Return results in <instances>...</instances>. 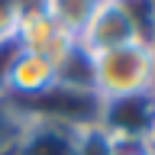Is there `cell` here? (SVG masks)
Instances as JSON below:
<instances>
[{
	"instance_id": "cell-5",
	"label": "cell",
	"mask_w": 155,
	"mask_h": 155,
	"mask_svg": "<svg viewBox=\"0 0 155 155\" xmlns=\"http://www.w3.org/2000/svg\"><path fill=\"white\" fill-rule=\"evenodd\" d=\"M19 110V107H16ZM23 116L16 133V142L10 155H74V123H61V120H48V116Z\"/></svg>"
},
{
	"instance_id": "cell-2",
	"label": "cell",
	"mask_w": 155,
	"mask_h": 155,
	"mask_svg": "<svg viewBox=\"0 0 155 155\" xmlns=\"http://www.w3.org/2000/svg\"><path fill=\"white\" fill-rule=\"evenodd\" d=\"M97 123L120 142V149L145 145V139L155 133V97L139 94L97 104Z\"/></svg>"
},
{
	"instance_id": "cell-14",
	"label": "cell",
	"mask_w": 155,
	"mask_h": 155,
	"mask_svg": "<svg viewBox=\"0 0 155 155\" xmlns=\"http://www.w3.org/2000/svg\"><path fill=\"white\" fill-rule=\"evenodd\" d=\"M152 97H155V94H152Z\"/></svg>"
},
{
	"instance_id": "cell-12",
	"label": "cell",
	"mask_w": 155,
	"mask_h": 155,
	"mask_svg": "<svg viewBox=\"0 0 155 155\" xmlns=\"http://www.w3.org/2000/svg\"><path fill=\"white\" fill-rule=\"evenodd\" d=\"M142 149H145V152H149V155H155V133L149 136V139H145V145H142Z\"/></svg>"
},
{
	"instance_id": "cell-11",
	"label": "cell",
	"mask_w": 155,
	"mask_h": 155,
	"mask_svg": "<svg viewBox=\"0 0 155 155\" xmlns=\"http://www.w3.org/2000/svg\"><path fill=\"white\" fill-rule=\"evenodd\" d=\"M120 155H149V152H145L142 145H136V149H120Z\"/></svg>"
},
{
	"instance_id": "cell-4",
	"label": "cell",
	"mask_w": 155,
	"mask_h": 155,
	"mask_svg": "<svg viewBox=\"0 0 155 155\" xmlns=\"http://www.w3.org/2000/svg\"><path fill=\"white\" fill-rule=\"evenodd\" d=\"M13 42H16V48H23V52L45 55V58H52L58 65V61L71 52V45H74L78 39L65 36V32L48 19V13L42 10L39 0H26V7L19 13V23H16V29H13Z\"/></svg>"
},
{
	"instance_id": "cell-3",
	"label": "cell",
	"mask_w": 155,
	"mask_h": 155,
	"mask_svg": "<svg viewBox=\"0 0 155 155\" xmlns=\"http://www.w3.org/2000/svg\"><path fill=\"white\" fill-rule=\"evenodd\" d=\"M129 42H145V39L139 32L133 7L120 3V0H100V7L94 10V16L87 19V26L78 36V45L91 55L129 45Z\"/></svg>"
},
{
	"instance_id": "cell-8",
	"label": "cell",
	"mask_w": 155,
	"mask_h": 155,
	"mask_svg": "<svg viewBox=\"0 0 155 155\" xmlns=\"http://www.w3.org/2000/svg\"><path fill=\"white\" fill-rule=\"evenodd\" d=\"M74 155H120V142L97 123H84L78 126L74 136Z\"/></svg>"
},
{
	"instance_id": "cell-13",
	"label": "cell",
	"mask_w": 155,
	"mask_h": 155,
	"mask_svg": "<svg viewBox=\"0 0 155 155\" xmlns=\"http://www.w3.org/2000/svg\"><path fill=\"white\" fill-rule=\"evenodd\" d=\"M120 3H133V0H120Z\"/></svg>"
},
{
	"instance_id": "cell-1",
	"label": "cell",
	"mask_w": 155,
	"mask_h": 155,
	"mask_svg": "<svg viewBox=\"0 0 155 155\" xmlns=\"http://www.w3.org/2000/svg\"><path fill=\"white\" fill-rule=\"evenodd\" d=\"M94 68V97L97 104L120 100V97L155 94V45L152 42H129L91 55Z\"/></svg>"
},
{
	"instance_id": "cell-10",
	"label": "cell",
	"mask_w": 155,
	"mask_h": 155,
	"mask_svg": "<svg viewBox=\"0 0 155 155\" xmlns=\"http://www.w3.org/2000/svg\"><path fill=\"white\" fill-rule=\"evenodd\" d=\"M23 7H26V0H0V42L13 39V29L19 23Z\"/></svg>"
},
{
	"instance_id": "cell-7",
	"label": "cell",
	"mask_w": 155,
	"mask_h": 155,
	"mask_svg": "<svg viewBox=\"0 0 155 155\" xmlns=\"http://www.w3.org/2000/svg\"><path fill=\"white\" fill-rule=\"evenodd\" d=\"M48 19L55 23L65 36H81V29L87 26V19L94 16V10L100 7V0H39Z\"/></svg>"
},
{
	"instance_id": "cell-9",
	"label": "cell",
	"mask_w": 155,
	"mask_h": 155,
	"mask_svg": "<svg viewBox=\"0 0 155 155\" xmlns=\"http://www.w3.org/2000/svg\"><path fill=\"white\" fill-rule=\"evenodd\" d=\"M19 123H23L19 110L10 100H0V155H10V149L16 142V133H19Z\"/></svg>"
},
{
	"instance_id": "cell-6",
	"label": "cell",
	"mask_w": 155,
	"mask_h": 155,
	"mask_svg": "<svg viewBox=\"0 0 155 155\" xmlns=\"http://www.w3.org/2000/svg\"><path fill=\"white\" fill-rule=\"evenodd\" d=\"M52 87H58V71L55 61L36 52H23L19 48L7 71V87H3V100L13 97H26V100H39L45 97Z\"/></svg>"
}]
</instances>
